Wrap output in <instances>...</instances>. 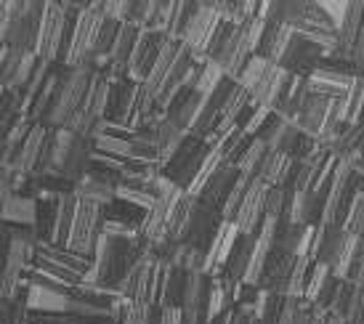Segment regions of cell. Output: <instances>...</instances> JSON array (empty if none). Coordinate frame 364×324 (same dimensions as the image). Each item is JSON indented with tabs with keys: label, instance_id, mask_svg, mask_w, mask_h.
Here are the masks:
<instances>
[{
	"label": "cell",
	"instance_id": "obj_1",
	"mask_svg": "<svg viewBox=\"0 0 364 324\" xmlns=\"http://www.w3.org/2000/svg\"><path fill=\"white\" fill-rule=\"evenodd\" d=\"M293 77H295L293 72L279 67L277 61L266 59L261 53H253L247 59V64L242 67V72H240L237 82L250 93L253 104L274 109L277 102H279V96H282V91L287 88V82L293 80Z\"/></svg>",
	"mask_w": 364,
	"mask_h": 324
},
{
	"label": "cell",
	"instance_id": "obj_2",
	"mask_svg": "<svg viewBox=\"0 0 364 324\" xmlns=\"http://www.w3.org/2000/svg\"><path fill=\"white\" fill-rule=\"evenodd\" d=\"M77 11L80 9H75L70 3H61V0H48L46 3L43 21H41V35H38V45H35V53L41 59L51 61V64L61 61L67 38H70L75 19H77Z\"/></svg>",
	"mask_w": 364,
	"mask_h": 324
},
{
	"label": "cell",
	"instance_id": "obj_3",
	"mask_svg": "<svg viewBox=\"0 0 364 324\" xmlns=\"http://www.w3.org/2000/svg\"><path fill=\"white\" fill-rule=\"evenodd\" d=\"M104 21H107V14H104L102 3L82 6V9L77 11V19H75V27H72L70 38H67V45H64V53H61L59 64H64V67L88 64L93 48H96V40H99V32H102Z\"/></svg>",
	"mask_w": 364,
	"mask_h": 324
},
{
	"label": "cell",
	"instance_id": "obj_4",
	"mask_svg": "<svg viewBox=\"0 0 364 324\" xmlns=\"http://www.w3.org/2000/svg\"><path fill=\"white\" fill-rule=\"evenodd\" d=\"M93 67L88 64H80V67H67L64 70V77H61V85L56 91V99H53L51 109L46 114V125L48 128H64L70 117L82 107V99H85V91L91 85L93 77Z\"/></svg>",
	"mask_w": 364,
	"mask_h": 324
},
{
	"label": "cell",
	"instance_id": "obj_5",
	"mask_svg": "<svg viewBox=\"0 0 364 324\" xmlns=\"http://www.w3.org/2000/svg\"><path fill=\"white\" fill-rule=\"evenodd\" d=\"M213 144H208L205 139L186 133V139L181 141V146L168 157V162L162 165V173L171 178L176 186H181L183 192H189V186L194 183L197 173L203 168L205 157L210 152Z\"/></svg>",
	"mask_w": 364,
	"mask_h": 324
},
{
	"label": "cell",
	"instance_id": "obj_6",
	"mask_svg": "<svg viewBox=\"0 0 364 324\" xmlns=\"http://www.w3.org/2000/svg\"><path fill=\"white\" fill-rule=\"evenodd\" d=\"M104 226V205L91 202V200H80L77 202V213H75V223L70 229V237L64 247H70L75 253L88 255L91 258L96 250V242L102 237Z\"/></svg>",
	"mask_w": 364,
	"mask_h": 324
},
{
	"label": "cell",
	"instance_id": "obj_7",
	"mask_svg": "<svg viewBox=\"0 0 364 324\" xmlns=\"http://www.w3.org/2000/svg\"><path fill=\"white\" fill-rule=\"evenodd\" d=\"M223 14L218 9H213V6H194V11L189 14V19L183 24L181 30V38L178 40L194 53V59L197 61H205L208 59V45H210L213 35L218 30V24H221Z\"/></svg>",
	"mask_w": 364,
	"mask_h": 324
},
{
	"label": "cell",
	"instance_id": "obj_8",
	"mask_svg": "<svg viewBox=\"0 0 364 324\" xmlns=\"http://www.w3.org/2000/svg\"><path fill=\"white\" fill-rule=\"evenodd\" d=\"M48 0H19L16 14L11 19V27L6 32V43L11 48H24V51H35L38 45V35H41L43 11H46Z\"/></svg>",
	"mask_w": 364,
	"mask_h": 324
},
{
	"label": "cell",
	"instance_id": "obj_9",
	"mask_svg": "<svg viewBox=\"0 0 364 324\" xmlns=\"http://www.w3.org/2000/svg\"><path fill=\"white\" fill-rule=\"evenodd\" d=\"M165 32L154 30V27H141L139 30V38H136V45L131 51V59H128V70H125V77H131L136 82H144L146 75L152 72L154 61L162 51V43H165Z\"/></svg>",
	"mask_w": 364,
	"mask_h": 324
},
{
	"label": "cell",
	"instance_id": "obj_10",
	"mask_svg": "<svg viewBox=\"0 0 364 324\" xmlns=\"http://www.w3.org/2000/svg\"><path fill=\"white\" fill-rule=\"evenodd\" d=\"M221 223H223L221 207H215V205L205 202V200L197 197L189 226H186V234H183V242L194 244V247H200V250L208 253V247H210L213 237L221 229Z\"/></svg>",
	"mask_w": 364,
	"mask_h": 324
},
{
	"label": "cell",
	"instance_id": "obj_11",
	"mask_svg": "<svg viewBox=\"0 0 364 324\" xmlns=\"http://www.w3.org/2000/svg\"><path fill=\"white\" fill-rule=\"evenodd\" d=\"M109 77V102H107V120L131 125L133 109L139 102L141 82L131 80L125 75H107ZM136 131V128H133Z\"/></svg>",
	"mask_w": 364,
	"mask_h": 324
},
{
	"label": "cell",
	"instance_id": "obj_12",
	"mask_svg": "<svg viewBox=\"0 0 364 324\" xmlns=\"http://www.w3.org/2000/svg\"><path fill=\"white\" fill-rule=\"evenodd\" d=\"M322 56H324V51L316 43L293 30V38H290L287 48H284V53H282V59H279V67H284V70L298 75V77H309V75L322 64Z\"/></svg>",
	"mask_w": 364,
	"mask_h": 324
},
{
	"label": "cell",
	"instance_id": "obj_13",
	"mask_svg": "<svg viewBox=\"0 0 364 324\" xmlns=\"http://www.w3.org/2000/svg\"><path fill=\"white\" fill-rule=\"evenodd\" d=\"M295 261H298V253H295V250L284 247V244H272V250L266 255V264H263V274H261L258 287L269 290V293L284 295Z\"/></svg>",
	"mask_w": 364,
	"mask_h": 324
},
{
	"label": "cell",
	"instance_id": "obj_14",
	"mask_svg": "<svg viewBox=\"0 0 364 324\" xmlns=\"http://www.w3.org/2000/svg\"><path fill=\"white\" fill-rule=\"evenodd\" d=\"M266 192H269V186L261 178L250 181L242 202H240V207H237V213L232 218L237 223L240 234H258L263 218H266Z\"/></svg>",
	"mask_w": 364,
	"mask_h": 324
},
{
	"label": "cell",
	"instance_id": "obj_15",
	"mask_svg": "<svg viewBox=\"0 0 364 324\" xmlns=\"http://www.w3.org/2000/svg\"><path fill=\"white\" fill-rule=\"evenodd\" d=\"M70 295L72 293H67V290L32 282V279H27V284H24V298H27L30 314H64L70 306Z\"/></svg>",
	"mask_w": 364,
	"mask_h": 324
},
{
	"label": "cell",
	"instance_id": "obj_16",
	"mask_svg": "<svg viewBox=\"0 0 364 324\" xmlns=\"http://www.w3.org/2000/svg\"><path fill=\"white\" fill-rule=\"evenodd\" d=\"M183 194L181 186H176V183H171L168 189H162L157 197H154V205L144 213V221H141V237L144 239H149V242H154L157 237H162L165 234V226H168V215H171L173 205H176V200Z\"/></svg>",
	"mask_w": 364,
	"mask_h": 324
},
{
	"label": "cell",
	"instance_id": "obj_17",
	"mask_svg": "<svg viewBox=\"0 0 364 324\" xmlns=\"http://www.w3.org/2000/svg\"><path fill=\"white\" fill-rule=\"evenodd\" d=\"M35 261H43V264L67 269V271L77 274L80 279H82V274L88 271V266H91V258H88V255L75 253V250H70V247L48 242V239H38V253H35Z\"/></svg>",
	"mask_w": 364,
	"mask_h": 324
},
{
	"label": "cell",
	"instance_id": "obj_18",
	"mask_svg": "<svg viewBox=\"0 0 364 324\" xmlns=\"http://www.w3.org/2000/svg\"><path fill=\"white\" fill-rule=\"evenodd\" d=\"M356 75L343 70H333V67H316V70L306 77L309 82V91L319 93V96H327V99H341L351 85H354Z\"/></svg>",
	"mask_w": 364,
	"mask_h": 324
},
{
	"label": "cell",
	"instance_id": "obj_19",
	"mask_svg": "<svg viewBox=\"0 0 364 324\" xmlns=\"http://www.w3.org/2000/svg\"><path fill=\"white\" fill-rule=\"evenodd\" d=\"M333 102L335 99H327V96H319V93L309 91L304 107H301L298 117H295V128L301 133H306V136H314V139H316L319 131H322V125L327 122V117H330V112H333Z\"/></svg>",
	"mask_w": 364,
	"mask_h": 324
},
{
	"label": "cell",
	"instance_id": "obj_20",
	"mask_svg": "<svg viewBox=\"0 0 364 324\" xmlns=\"http://www.w3.org/2000/svg\"><path fill=\"white\" fill-rule=\"evenodd\" d=\"M240 168L234 165V162H221L218 165V171L213 173L210 178H208V183H205L203 189H200V200H205V202L215 205V207H223V202L229 200V194H232L234 183L240 181Z\"/></svg>",
	"mask_w": 364,
	"mask_h": 324
},
{
	"label": "cell",
	"instance_id": "obj_21",
	"mask_svg": "<svg viewBox=\"0 0 364 324\" xmlns=\"http://www.w3.org/2000/svg\"><path fill=\"white\" fill-rule=\"evenodd\" d=\"M38 210H41V200L27 192H14L9 202L0 213V223L9 226H27V229H38Z\"/></svg>",
	"mask_w": 364,
	"mask_h": 324
},
{
	"label": "cell",
	"instance_id": "obj_22",
	"mask_svg": "<svg viewBox=\"0 0 364 324\" xmlns=\"http://www.w3.org/2000/svg\"><path fill=\"white\" fill-rule=\"evenodd\" d=\"M203 104H205L203 93L192 91V88H181V91L176 93V99L165 107V117H171L183 131H192L197 117H200V112H203Z\"/></svg>",
	"mask_w": 364,
	"mask_h": 324
},
{
	"label": "cell",
	"instance_id": "obj_23",
	"mask_svg": "<svg viewBox=\"0 0 364 324\" xmlns=\"http://www.w3.org/2000/svg\"><path fill=\"white\" fill-rule=\"evenodd\" d=\"M240 239V229H237V223L234 221H226L223 218L221 229L218 234L213 237L210 247H208V264H205V274H221L226 261H229V255H232L234 244Z\"/></svg>",
	"mask_w": 364,
	"mask_h": 324
},
{
	"label": "cell",
	"instance_id": "obj_24",
	"mask_svg": "<svg viewBox=\"0 0 364 324\" xmlns=\"http://www.w3.org/2000/svg\"><path fill=\"white\" fill-rule=\"evenodd\" d=\"M139 30L141 24L133 19L120 21V30H117V38H114V45H112L109 53V64H107V75H125L128 70V59H131V51L136 45V38H139Z\"/></svg>",
	"mask_w": 364,
	"mask_h": 324
},
{
	"label": "cell",
	"instance_id": "obj_25",
	"mask_svg": "<svg viewBox=\"0 0 364 324\" xmlns=\"http://www.w3.org/2000/svg\"><path fill=\"white\" fill-rule=\"evenodd\" d=\"M46 136H48V125H46V122H35V125L30 128V133H27L24 144L19 146L16 157L11 160V165L16 168L19 176H32V173L38 171V160H41Z\"/></svg>",
	"mask_w": 364,
	"mask_h": 324
},
{
	"label": "cell",
	"instance_id": "obj_26",
	"mask_svg": "<svg viewBox=\"0 0 364 324\" xmlns=\"http://www.w3.org/2000/svg\"><path fill=\"white\" fill-rule=\"evenodd\" d=\"M178 51H181V40H176V38H165L160 56H157L152 72H149V75H146V80H144V88L157 99V104H160V93H162V88H165V82H168V75H171L173 64H176Z\"/></svg>",
	"mask_w": 364,
	"mask_h": 324
},
{
	"label": "cell",
	"instance_id": "obj_27",
	"mask_svg": "<svg viewBox=\"0 0 364 324\" xmlns=\"http://www.w3.org/2000/svg\"><path fill=\"white\" fill-rule=\"evenodd\" d=\"M253 250H255V234H240V239L234 244L232 255H229V261L223 266L221 276L226 279L229 284H237L245 279V274H247V266L253 261Z\"/></svg>",
	"mask_w": 364,
	"mask_h": 324
},
{
	"label": "cell",
	"instance_id": "obj_28",
	"mask_svg": "<svg viewBox=\"0 0 364 324\" xmlns=\"http://www.w3.org/2000/svg\"><path fill=\"white\" fill-rule=\"evenodd\" d=\"M77 202H80V197L75 192L56 194V221H53V234L48 242H56V244L67 242L72 223H75V213H77Z\"/></svg>",
	"mask_w": 364,
	"mask_h": 324
},
{
	"label": "cell",
	"instance_id": "obj_29",
	"mask_svg": "<svg viewBox=\"0 0 364 324\" xmlns=\"http://www.w3.org/2000/svg\"><path fill=\"white\" fill-rule=\"evenodd\" d=\"M186 282H189V271L165 264L160 287V308H165V306H181L183 293H186Z\"/></svg>",
	"mask_w": 364,
	"mask_h": 324
},
{
	"label": "cell",
	"instance_id": "obj_30",
	"mask_svg": "<svg viewBox=\"0 0 364 324\" xmlns=\"http://www.w3.org/2000/svg\"><path fill=\"white\" fill-rule=\"evenodd\" d=\"M27 279H32V282L51 284V287L67 290V293H72V290L80 284V276H77V274L67 271V269H59V266L43 264V261H35V266L30 269V276H27Z\"/></svg>",
	"mask_w": 364,
	"mask_h": 324
},
{
	"label": "cell",
	"instance_id": "obj_31",
	"mask_svg": "<svg viewBox=\"0 0 364 324\" xmlns=\"http://www.w3.org/2000/svg\"><path fill=\"white\" fill-rule=\"evenodd\" d=\"M64 70H67V67L56 61V64L51 67V72H48V77H46L41 93H38V99H35V104H32V109H30V117L35 122H43V120H46V114H48V109H51L53 99H56V91H59V85H61Z\"/></svg>",
	"mask_w": 364,
	"mask_h": 324
},
{
	"label": "cell",
	"instance_id": "obj_32",
	"mask_svg": "<svg viewBox=\"0 0 364 324\" xmlns=\"http://www.w3.org/2000/svg\"><path fill=\"white\" fill-rule=\"evenodd\" d=\"M194 202H197V197L189 192H183L181 197L176 200L171 215H168V226H165L168 239H173V242H183V234H186V226H189V218H192Z\"/></svg>",
	"mask_w": 364,
	"mask_h": 324
},
{
	"label": "cell",
	"instance_id": "obj_33",
	"mask_svg": "<svg viewBox=\"0 0 364 324\" xmlns=\"http://www.w3.org/2000/svg\"><path fill=\"white\" fill-rule=\"evenodd\" d=\"M152 131H154L157 149H160V162H162V165H165V162H168V157H171V154L181 146V141L186 139V133H189V131H183V128H178L171 117H162Z\"/></svg>",
	"mask_w": 364,
	"mask_h": 324
},
{
	"label": "cell",
	"instance_id": "obj_34",
	"mask_svg": "<svg viewBox=\"0 0 364 324\" xmlns=\"http://www.w3.org/2000/svg\"><path fill=\"white\" fill-rule=\"evenodd\" d=\"M293 165L295 160L290 154L284 152H269V157L263 160L261 165V173H258V178H261L266 186H282L287 178H290V173H293Z\"/></svg>",
	"mask_w": 364,
	"mask_h": 324
},
{
	"label": "cell",
	"instance_id": "obj_35",
	"mask_svg": "<svg viewBox=\"0 0 364 324\" xmlns=\"http://www.w3.org/2000/svg\"><path fill=\"white\" fill-rule=\"evenodd\" d=\"M91 157H93V141L91 139H85V136H75V144H72L67 165H64V176L75 183L82 173L91 168Z\"/></svg>",
	"mask_w": 364,
	"mask_h": 324
},
{
	"label": "cell",
	"instance_id": "obj_36",
	"mask_svg": "<svg viewBox=\"0 0 364 324\" xmlns=\"http://www.w3.org/2000/svg\"><path fill=\"white\" fill-rule=\"evenodd\" d=\"M93 149L102 154H112L117 160H133V139L128 133H96L91 139Z\"/></svg>",
	"mask_w": 364,
	"mask_h": 324
},
{
	"label": "cell",
	"instance_id": "obj_37",
	"mask_svg": "<svg viewBox=\"0 0 364 324\" xmlns=\"http://www.w3.org/2000/svg\"><path fill=\"white\" fill-rule=\"evenodd\" d=\"M269 144L261 141V139H253V141L247 144V149L242 152V157L234 162L237 168H240V173H242L245 178H258V173H261V165L263 160L269 157Z\"/></svg>",
	"mask_w": 364,
	"mask_h": 324
},
{
	"label": "cell",
	"instance_id": "obj_38",
	"mask_svg": "<svg viewBox=\"0 0 364 324\" xmlns=\"http://www.w3.org/2000/svg\"><path fill=\"white\" fill-rule=\"evenodd\" d=\"M24 114V91L21 88H6L0 96V133H6Z\"/></svg>",
	"mask_w": 364,
	"mask_h": 324
},
{
	"label": "cell",
	"instance_id": "obj_39",
	"mask_svg": "<svg viewBox=\"0 0 364 324\" xmlns=\"http://www.w3.org/2000/svg\"><path fill=\"white\" fill-rule=\"evenodd\" d=\"M168 6H171V0H139L136 11H133V21L162 32V19L168 14Z\"/></svg>",
	"mask_w": 364,
	"mask_h": 324
},
{
	"label": "cell",
	"instance_id": "obj_40",
	"mask_svg": "<svg viewBox=\"0 0 364 324\" xmlns=\"http://www.w3.org/2000/svg\"><path fill=\"white\" fill-rule=\"evenodd\" d=\"M32 125H35V120H32L30 114H21L19 120L3 133V136H6V139H3V162H11L14 157H16V152H19V146L24 144V139H27V133H30Z\"/></svg>",
	"mask_w": 364,
	"mask_h": 324
},
{
	"label": "cell",
	"instance_id": "obj_41",
	"mask_svg": "<svg viewBox=\"0 0 364 324\" xmlns=\"http://www.w3.org/2000/svg\"><path fill=\"white\" fill-rule=\"evenodd\" d=\"M223 77H226V72H223L221 64L215 59H205L203 64H200V72H197V80H194L192 91L203 93V96H210V93L221 85Z\"/></svg>",
	"mask_w": 364,
	"mask_h": 324
},
{
	"label": "cell",
	"instance_id": "obj_42",
	"mask_svg": "<svg viewBox=\"0 0 364 324\" xmlns=\"http://www.w3.org/2000/svg\"><path fill=\"white\" fill-rule=\"evenodd\" d=\"M311 264H314V261L309 258V255H298L293 271H290V279H287L284 298H304V295H306V279H309Z\"/></svg>",
	"mask_w": 364,
	"mask_h": 324
},
{
	"label": "cell",
	"instance_id": "obj_43",
	"mask_svg": "<svg viewBox=\"0 0 364 324\" xmlns=\"http://www.w3.org/2000/svg\"><path fill=\"white\" fill-rule=\"evenodd\" d=\"M330 276H333V266L314 261L311 271H309V279H306V295H304L309 303H316V298H319V293H322V287L327 284Z\"/></svg>",
	"mask_w": 364,
	"mask_h": 324
},
{
	"label": "cell",
	"instance_id": "obj_44",
	"mask_svg": "<svg viewBox=\"0 0 364 324\" xmlns=\"http://www.w3.org/2000/svg\"><path fill=\"white\" fill-rule=\"evenodd\" d=\"M114 197H117V200H122V202L136 205V207H141V210H149V207L154 205V194L152 192L139 189V186H128V183H120Z\"/></svg>",
	"mask_w": 364,
	"mask_h": 324
},
{
	"label": "cell",
	"instance_id": "obj_45",
	"mask_svg": "<svg viewBox=\"0 0 364 324\" xmlns=\"http://www.w3.org/2000/svg\"><path fill=\"white\" fill-rule=\"evenodd\" d=\"M136 3H139V0H102V9L109 19L125 21V19H133Z\"/></svg>",
	"mask_w": 364,
	"mask_h": 324
},
{
	"label": "cell",
	"instance_id": "obj_46",
	"mask_svg": "<svg viewBox=\"0 0 364 324\" xmlns=\"http://www.w3.org/2000/svg\"><path fill=\"white\" fill-rule=\"evenodd\" d=\"M274 109H269V107H258V104H255L253 107V112H250V114H247V120L242 122V131L247 133V136H258V131H261L263 128V122L269 120V114H272Z\"/></svg>",
	"mask_w": 364,
	"mask_h": 324
},
{
	"label": "cell",
	"instance_id": "obj_47",
	"mask_svg": "<svg viewBox=\"0 0 364 324\" xmlns=\"http://www.w3.org/2000/svg\"><path fill=\"white\" fill-rule=\"evenodd\" d=\"M24 48H11L9 45V59H6V64H3V70H0V80H3V85L9 88L11 80H14V75H16V70H19L21 59H24Z\"/></svg>",
	"mask_w": 364,
	"mask_h": 324
},
{
	"label": "cell",
	"instance_id": "obj_48",
	"mask_svg": "<svg viewBox=\"0 0 364 324\" xmlns=\"http://www.w3.org/2000/svg\"><path fill=\"white\" fill-rule=\"evenodd\" d=\"M319 9L330 16V19L335 21V27L343 21V16H346V11H348V6H351V0H314Z\"/></svg>",
	"mask_w": 364,
	"mask_h": 324
},
{
	"label": "cell",
	"instance_id": "obj_49",
	"mask_svg": "<svg viewBox=\"0 0 364 324\" xmlns=\"http://www.w3.org/2000/svg\"><path fill=\"white\" fill-rule=\"evenodd\" d=\"M346 279H351V282H356V284H364V239L362 237H359V242H356L354 258H351V266H348Z\"/></svg>",
	"mask_w": 364,
	"mask_h": 324
},
{
	"label": "cell",
	"instance_id": "obj_50",
	"mask_svg": "<svg viewBox=\"0 0 364 324\" xmlns=\"http://www.w3.org/2000/svg\"><path fill=\"white\" fill-rule=\"evenodd\" d=\"M16 6H19V0H0V40L3 43H6V32L11 27V19L16 14Z\"/></svg>",
	"mask_w": 364,
	"mask_h": 324
},
{
	"label": "cell",
	"instance_id": "obj_51",
	"mask_svg": "<svg viewBox=\"0 0 364 324\" xmlns=\"http://www.w3.org/2000/svg\"><path fill=\"white\" fill-rule=\"evenodd\" d=\"M229 324H255V311L250 306H234Z\"/></svg>",
	"mask_w": 364,
	"mask_h": 324
},
{
	"label": "cell",
	"instance_id": "obj_52",
	"mask_svg": "<svg viewBox=\"0 0 364 324\" xmlns=\"http://www.w3.org/2000/svg\"><path fill=\"white\" fill-rule=\"evenodd\" d=\"M157 324H183L181 306H165V308H160V319H157Z\"/></svg>",
	"mask_w": 364,
	"mask_h": 324
},
{
	"label": "cell",
	"instance_id": "obj_53",
	"mask_svg": "<svg viewBox=\"0 0 364 324\" xmlns=\"http://www.w3.org/2000/svg\"><path fill=\"white\" fill-rule=\"evenodd\" d=\"M354 171H359V173H362V176H364V152H362V160H359V165H356Z\"/></svg>",
	"mask_w": 364,
	"mask_h": 324
},
{
	"label": "cell",
	"instance_id": "obj_54",
	"mask_svg": "<svg viewBox=\"0 0 364 324\" xmlns=\"http://www.w3.org/2000/svg\"><path fill=\"white\" fill-rule=\"evenodd\" d=\"M3 139H6V136L0 133V160H3Z\"/></svg>",
	"mask_w": 364,
	"mask_h": 324
},
{
	"label": "cell",
	"instance_id": "obj_55",
	"mask_svg": "<svg viewBox=\"0 0 364 324\" xmlns=\"http://www.w3.org/2000/svg\"><path fill=\"white\" fill-rule=\"evenodd\" d=\"M3 91H6V85H3V80H0V96H3Z\"/></svg>",
	"mask_w": 364,
	"mask_h": 324
},
{
	"label": "cell",
	"instance_id": "obj_56",
	"mask_svg": "<svg viewBox=\"0 0 364 324\" xmlns=\"http://www.w3.org/2000/svg\"><path fill=\"white\" fill-rule=\"evenodd\" d=\"M0 48H3V40H0Z\"/></svg>",
	"mask_w": 364,
	"mask_h": 324
}]
</instances>
